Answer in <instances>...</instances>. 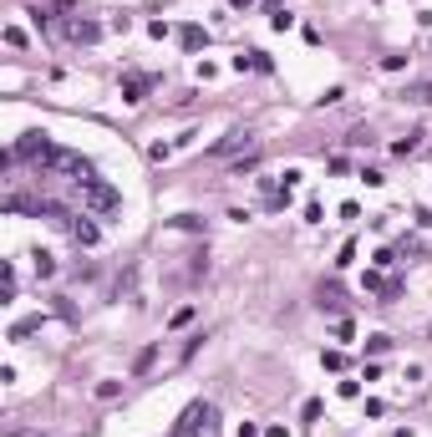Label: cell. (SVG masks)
Returning <instances> with one entry per match:
<instances>
[{"instance_id":"277c9868","label":"cell","mask_w":432,"mask_h":437,"mask_svg":"<svg viewBox=\"0 0 432 437\" xmlns=\"http://www.w3.org/2000/svg\"><path fill=\"white\" fill-rule=\"evenodd\" d=\"M56 143L46 138V133H26V138H20L15 148H11V158H26V163H46V152H51Z\"/></svg>"},{"instance_id":"8fae6325","label":"cell","mask_w":432,"mask_h":437,"mask_svg":"<svg viewBox=\"0 0 432 437\" xmlns=\"http://www.w3.org/2000/svg\"><path fill=\"white\" fill-rule=\"evenodd\" d=\"M31 331H41V315H26V320H15V325H11V341H26Z\"/></svg>"},{"instance_id":"9c48e42d","label":"cell","mask_w":432,"mask_h":437,"mask_svg":"<svg viewBox=\"0 0 432 437\" xmlns=\"http://www.w3.org/2000/svg\"><path fill=\"white\" fill-rule=\"evenodd\" d=\"M422 138L427 133H407L402 143H392V152H397V158H412V152H422Z\"/></svg>"},{"instance_id":"5bb4252c","label":"cell","mask_w":432,"mask_h":437,"mask_svg":"<svg viewBox=\"0 0 432 437\" xmlns=\"http://www.w3.org/2000/svg\"><path fill=\"white\" fill-rule=\"evenodd\" d=\"M15 300V265H6V275H0V305Z\"/></svg>"},{"instance_id":"4fadbf2b","label":"cell","mask_w":432,"mask_h":437,"mask_svg":"<svg viewBox=\"0 0 432 437\" xmlns=\"http://www.w3.org/2000/svg\"><path fill=\"white\" fill-rule=\"evenodd\" d=\"M254 163H259V148H249L244 158H234V163H229V173H234V178H244V173H249Z\"/></svg>"},{"instance_id":"6da1fadb","label":"cell","mask_w":432,"mask_h":437,"mask_svg":"<svg viewBox=\"0 0 432 437\" xmlns=\"http://www.w3.org/2000/svg\"><path fill=\"white\" fill-rule=\"evenodd\" d=\"M77 199H81L86 214H117L122 209V193L112 183H102V178H81L77 183Z\"/></svg>"},{"instance_id":"8992f818","label":"cell","mask_w":432,"mask_h":437,"mask_svg":"<svg viewBox=\"0 0 432 437\" xmlns=\"http://www.w3.org/2000/svg\"><path fill=\"white\" fill-rule=\"evenodd\" d=\"M240 148H254V133H244V127H234V133H229V138H219V143H214L209 152H214V158H229V152H240Z\"/></svg>"},{"instance_id":"ac0fdd59","label":"cell","mask_w":432,"mask_h":437,"mask_svg":"<svg viewBox=\"0 0 432 437\" xmlns=\"http://www.w3.org/2000/svg\"><path fill=\"white\" fill-rule=\"evenodd\" d=\"M153 361H158V346H148V351H138V361H133V371H138V377H143V371H148V366H153Z\"/></svg>"},{"instance_id":"ba28073f","label":"cell","mask_w":432,"mask_h":437,"mask_svg":"<svg viewBox=\"0 0 432 437\" xmlns=\"http://www.w3.org/2000/svg\"><path fill=\"white\" fill-rule=\"evenodd\" d=\"M67 229H72V239H77V244H86V249H92L97 239H102V234H97V224H86V218H72Z\"/></svg>"},{"instance_id":"3957f363","label":"cell","mask_w":432,"mask_h":437,"mask_svg":"<svg viewBox=\"0 0 432 437\" xmlns=\"http://www.w3.org/2000/svg\"><path fill=\"white\" fill-rule=\"evenodd\" d=\"M41 173H67V178H92V163L81 158V152H72V148H51L46 152V163H41Z\"/></svg>"},{"instance_id":"52a82bcc","label":"cell","mask_w":432,"mask_h":437,"mask_svg":"<svg viewBox=\"0 0 432 437\" xmlns=\"http://www.w3.org/2000/svg\"><path fill=\"white\" fill-rule=\"evenodd\" d=\"M67 36L77 41V46H97V41H102V26H97V20H67Z\"/></svg>"},{"instance_id":"7a4b0ae2","label":"cell","mask_w":432,"mask_h":437,"mask_svg":"<svg viewBox=\"0 0 432 437\" xmlns=\"http://www.w3.org/2000/svg\"><path fill=\"white\" fill-rule=\"evenodd\" d=\"M183 437H219V407L214 402H193L183 412V422H178Z\"/></svg>"},{"instance_id":"7c38bea8","label":"cell","mask_w":432,"mask_h":437,"mask_svg":"<svg viewBox=\"0 0 432 437\" xmlns=\"http://www.w3.org/2000/svg\"><path fill=\"white\" fill-rule=\"evenodd\" d=\"M178 41H183V51H199V46H204L209 36H204L199 26H183V31H178Z\"/></svg>"},{"instance_id":"7402d4cb","label":"cell","mask_w":432,"mask_h":437,"mask_svg":"<svg viewBox=\"0 0 432 437\" xmlns=\"http://www.w3.org/2000/svg\"><path fill=\"white\" fill-rule=\"evenodd\" d=\"M229 6H234V11H244V6H254V0H229Z\"/></svg>"},{"instance_id":"e0dca14e","label":"cell","mask_w":432,"mask_h":437,"mask_svg":"<svg viewBox=\"0 0 432 437\" xmlns=\"http://www.w3.org/2000/svg\"><path fill=\"white\" fill-rule=\"evenodd\" d=\"M392 351V336H366V356H386Z\"/></svg>"},{"instance_id":"ffe728a7","label":"cell","mask_w":432,"mask_h":437,"mask_svg":"<svg viewBox=\"0 0 432 437\" xmlns=\"http://www.w3.org/2000/svg\"><path fill=\"white\" fill-rule=\"evenodd\" d=\"M188 320H193V305H178V311H173V320H168V325H173V331H178V325H188Z\"/></svg>"},{"instance_id":"9a60e30c","label":"cell","mask_w":432,"mask_h":437,"mask_svg":"<svg viewBox=\"0 0 432 437\" xmlns=\"http://www.w3.org/2000/svg\"><path fill=\"white\" fill-rule=\"evenodd\" d=\"M341 305H346V295L336 285H320V311H341Z\"/></svg>"},{"instance_id":"d6986e66","label":"cell","mask_w":432,"mask_h":437,"mask_svg":"<svg viewBox=\"0 0 432 437\" xmlns=\"http://www.w3.org/2000/svg\"><path fill=\"white\" fill-rule=\"evenodd\" d=\"M117 391H122V381H97V402H112Z\"/></svg>"},{"instance_id":"30bf717a","label":"cell","mask_w":432,"mask_h":437,"mask_svg":"<svg viewBox=\"0 0 432 437\" xmlns=\"http://www.w3.org/2000/svg\"><path fill=\"white\" fill-rule=\"evenodd\" d=\"M402 97H407V102H417V107H432V81H417V86H407Z\"/></svg>"},{"instance_id":"5b68a950","label":"cell","mask_w":432,"mask_h":437,"mask_svg":"<svg viewBox=\"0 0 432 437\" xmlns=\"http://www.w3.org/2000/svg\"><path fill=\"white\" fill-rule=\"evenodd\" d=\"M148 92H153V77L148 72H127L122 77V102H143Z\"/></svg>"},{"instance_id":"44dd1931","label":"cell","mask_w":432,"mask_h":437,"mask_svg":"<svg viewBox=\"0 0 432 437\" xmlns=\"http://www.w3.org/2000/svg\"><path fill=\"white\" fill-rule=\"evenodd\" d=\"M320 366H326V371H341V366H346V356H341V351H326V356H320Z\"/></svg>"},{"instance_id":"2e32d148","label":"cell","mask_w":432,"mask_h":437,"mask_svg":"<svg viewBox=\"0 0 432 437\" xmlns=\"http://www.w3.org/2000/svg\"><path fill=\"white\" fill-rule=\"evenodd\" d=\"M31 259H36V275H41V280H51V275H56V259H51L46 249H36Z\"/></svg>"}]
</instances>
